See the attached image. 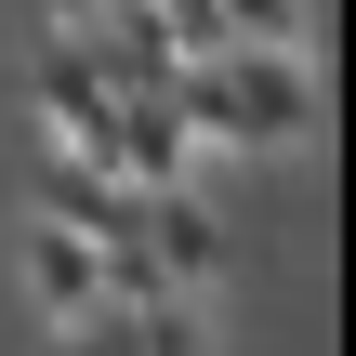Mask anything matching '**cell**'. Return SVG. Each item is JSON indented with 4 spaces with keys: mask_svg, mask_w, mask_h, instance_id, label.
Listing matches in <instances>:
<instances>
[{
    "mask_svg": "<svg viewBox=\"0 0 356 356\" xmlns=\"http://www.w3.org/2000/svg\"><path fill=\"white\" fill-rule=\"evenodd\" d=\"M26 291H40V317H53V330H79V317H106V304H119V264H106V238H79V225H53V211H40V238H26Z\"/></svg>",
    "mask_w": 356,
    "mask_h": 356,
    "instance_id": "2",
    "label": "cell"
},
{
    "mask_svg": "<svg viewBox=\"0 0 356 356\" xmlns=\"http://www.w3.org/2000/svg\"><path fill=\"white\" fill-rule=\"evenodd\" d=\"M66 356H211V343H198V317H185V304L119 291L106 317H79V330H66Z\"/></svg>",
    "mask_w": 356,
    "mask_h": 356,
    "instance_id": "3",
    "label": "cell"
},
{
    "mask_svg": "<svg viewBox=\"0 0 356 356\" xmlns=\"http://www.w3.org/2000/svg\"><path fill=\"white\" fill-rule=\"evenodd\" d=\"M172 92H185L198 145H264V132H304V66H291V53H264L251 26L198 40V53L172 66Z\"/></svg>",
    "mask_w": 356,
    "mask_h": 356,
    "instance_id": "1",
    "label": "cell"
}]
</instances>
